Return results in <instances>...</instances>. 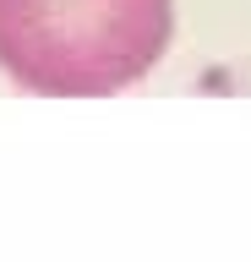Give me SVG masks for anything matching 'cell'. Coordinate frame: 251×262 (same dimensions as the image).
<instances>
[{
  "mask_svg": "<svg viewBox=\"0 0 251 262\" xmlns=\"http://www.w3.org/2000/svg\"><path fill=\"white\" fill-rule=\"evenodd\" d=\"M175 0H0V66L22 93L99 98L169 49Z\"/></svg>",
  "mask_w": 251,
  "mask_h": 262,
  "instance_id": "cell-1",
  "label": "cell"
}]
</instances>
